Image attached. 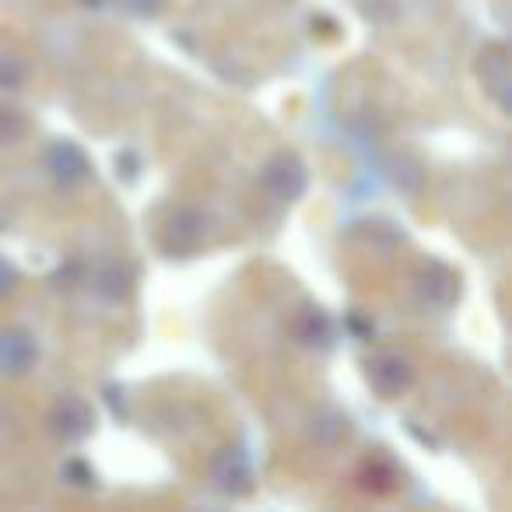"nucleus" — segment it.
I'll list each match as a JSON object with an SVG mask.
<instances>
[{"label":"nucleus","mask_w":512,"mask_h":512,"mask_svg":"<svg viewBox=\"0 0 512 512\" xmlns=\"http://www.w3.org/2000/svg\"><path fill=\"white\" fill-rule=\"evenodd\" d=\"M260 183H264V190L271 193L274 200L292 204V200H299L302 193H306L309 176H306V165H302L299 158L281 151V155H274L271 162L260 169Z\"/></svg>","instance_id":"nucleus-1"},{"label":"nucleus","mask_w":512,"mask_h":512,"mask_svg":"<svg viewBox=\"0 0 512 512\" xmlns=\"http://www.w3.org/2000/svg\"><path fill=\"white\" fill-rule=\"evenodd\" d=\"M36 337L29 330H0V372L4 376H22L36 362Z\"/></svg>","instance_id":"nucleus-2"},{"label":"nucleus","mask_w":512,"mask_h":512,"mask_svg":"<svg viewBox=\"0 0 512 512\" xmlns=\"http://www.w3.org/2000/svg\"><path fill=\"white\" fill-rule=\"evenodd\" d=\"M46 165H50V176L57 179L60 186H78L88 179V158L81 155L78 144L71 141H60L50 148V155H46Z\"/></svg>","instance_id":"nucleus-3"},{"label":"nucleus","mask_w":512,"mask_h":512,"mask_svg":"<svg viewBox=\"0 0 512 512\" xmlns=\"http://www.w3.org/2000/svg\"><path fill=\"white\" fill-rule=\"evenodd\" d=\"M477 71H481L484 92L495 99V106H509V53H505V46H488L481 53V67Z\"/></svg>","instance_id":"nucleus-4"},{"label":"nucleus","mask_w":512,"mask_h":512,"mask_svg":"<svg viewBox=\"0 0 512 512\" xmlns=\"http://www.w3.org/2000/svg\"><path fill=\"white\" fill-rule=\"evenodd\" d=\"M411 379H414L411 365L397 355H379L376 362L369 365L372 390L383 393V397H397V393H404L407 386H411Z\"/></svg>","instance_id":"nucleus-5"},{"label":"nucleus","mask_w":512,"mask_h":512,"mask_svg":"<svg viewBox=\"0 0 512 512\" xmlns=\"http://www.w3.org/2000/svg\"><path fill=\"white\" fill-rule=\"evenodd\" d=\"M211 477H214V484H218L221 491H246L253 470H249V460L239 453V449H225V453L214 456Z\"/></svg>","instance_id":"nucleus-6"},{"label":"nucleus","mask_w":512,"mask_h":512,"mask_svg":"<svg viewBox=\"0 0 512 512\" xmlns=\"http://www.w3.org/2000/svg\"><path fill=\"white\" fill-rule=\"evenodd\" d=\"M92 425H95L92 407H88L85 400L67 397V400H60V404L53 407V428H57L64 439H81V435L92 432Z\"/></svg>","instance_id":"nucleus-7"},{"label":"nucleus","mask_w":512,"mask_h":512,"mask_svg":"<svg viewBox=\"0 0 512 512\" xmlns=\"http://www.w3.org/2000/svg\"><path fill=\"white\" fill-rule=\"evenodd\" d=\"M169 232H172V239H179V242H176L179 249H190L193 242L200 239V232H204V225H200V218H197V214H193V211H179V214H172Z\"/></svg>","instance_id":"nucleus-8"},{"label":"nucleus","mask_w":512,"mask_h":512,"mask_svg":"<svg viewBox=\"0 0 512 512\" xmlns=\"http://www.w3.org/2000/svg\"><path fill=\"white\" fill-rule=\"evenodd\" d=\"M15 288H18V271L8 260H0V299H8Z\"/></svg>","instance_id":"nucleus-9"},{"label":"nucleus","mask_w":512,"mask_h":512,"mask_svg":"<svg viewBox=\"0 0 512 512\" xmlns=\"http://www.w3.org/2000/svg\"><path fill=\"white\" fill-rule=\"evenodd\" d=\"M123 4H127V8L134 11V15H155V11L162 8L165 0H123Z\"/></svg>","instance_id":"nucleus-10"}]
</instances>
